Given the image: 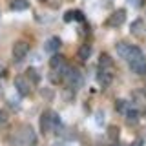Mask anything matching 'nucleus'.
<instances>
[{
	"instance_id": "obj_1",
	"label": "nucleus",
	"mask_w": 146,
	"mask_h": 146,
	"mask_svg": "<svg viewBox=\"0 0 146 146\" xmlns=\"http://www.w3.org/2000/svg\"><path fill=\"white\" fill-rule=\"evenodd\" d=\"M60 128V119L55 111H44L40 117V130L42 133H48L51 130H58Z\"/></svg>"
},
{
	"instance_id": "obj_2",
	"label": "nucleus",
	"mask_w": 146,
	"mask_h": 146,
	"mask_svg": "<svg viewBox=\"0 0 146 146\" xmlns=\"http://www.w3.org/2000/svg\"><path fill=\"white\" fill-rule=\"evenodd\" d=\"M117 53L121 55V58H124V60H131L137 55H141V49L135 48V46H131V44H128V42H119L117 44Z\"/></svg>"
},
{
	"instance_id": "obj_3",
	"label": "nucleus",
	"mask_w": 146,
	"mask_h": 146,
	"mask_svg": "<svg viewBox=\"0 0 146 146\" xmlns=\"http://www.w3.org/2000/svg\"><path fill=\"white\" fill-rule=\"evenodd\" d=\"M128 62H130V70L133 73H137V75H146V58H144L143 53L137 55L135 58H131Z\"/></svg>"
},
{
	"instance_id": "obj_4",
	"label": "nucleus",
	"mask_w": 146,
	"mask_h": 146,
	"mask_svg": "<svg viewBox=\"0 0 146 146\" xmlns=\"http://www.w3.org/2000/svg\"><path fill=\"white\" fill-rule=\"evenodd\" d=\"M64 80H66L71 88H79V86L82 84V75H80L79 70H73V68H70L68 73L64 75Z\"/></svg>"
},
{
	"instance_id": "obj_5",
	"label": "nucleus",
	"mask_w": 146,
	"mask_h": 146,
	"mask_svg": "<svg viewBox=\"0 0 146 146\" xmlns=\"http://www.w3.org/2000/svg\"><path fill=\"white\" fill-rule=\"evenodd\" d=\"M124 20H126V11H124V9H117L113 15H110V18L106 20V26H110V27H121Z\"/></svg>"
},
{
	"instance_id": "obj_6",
	"label": "nucleus",
	"mask_w": 146,
	"mask_h": 146,
	"mask_svg": "<svg viewBox=\"0 0 146 146\" xmlns=\"http://www.w3.org/2000/svg\"><path fill=\"white\" fill-rule=\"evenodd\" d=\"M27 51H29V44L24 42V40H18V42L13 44V57H15L17 60H22L27 55Z\"/></svg>"
},
{
	"instance_id": "obj_7",
	"label": "nucleus",
	"mask_w": 146,
	"mask_h": 146,
	"mask_svg": "<svg viewBox=\"0 0 146 146\" xmlns=\"http://www.w3.org/2000/svg\"><path fill=\"white\" fill-rule=\"evenodd\" d=\"M15 88L20 95H29V82L26 77H17L15 79Z\"/></svg>"
},
{
	"instance_id": "obj_8",
	"label": "nucleus",
	"mask_w": 146,
	"mask_h": 146,
	"mask_svg": "<svg viewBox=\"0 0 146 146\" xmlns=\"http://www.w3.org/2000/svg\"><path fill=\"white\" fill-rule=\"evenodd\" d=\"M58 48H60V38H58V36H51V38L46 42V51L48 53H57Z\"/></svg>"
},
{
	"instance_id": "obj_9",
	"label": "nucleus",
	"mask_w": 146,
	"mask_h": 146,
	"mask_svg": "<svg viewBox=\"0 0 146 146\" xmlns=\"http://www.w3.org/2000/svg\"><path fill=\"white\" fill-rule=\"evenodd\" d=\"M97 79H99V82L102 86H108L110 82H111V73H110V70H102V68H99Z\"/></svg>"
},
{
	"instance_id": "obj_10",
	"label": "nucleus",
	"mask_w": 146,
	"mask_h": 146,
	"mask_svg": "<svg viewBox=\"0 0 146 146\" xmlns=\"http://www.w3.org/2000/svg\"><path fill=\"white\" fill-rule=\"evenodd\" d=\"M130 29H131V33H133V35H137V36L144 35V22L141 20V18H137V20L133 22V24L130 26Z\"/></svg>"
},
{
	"instance_id": "obj_11",
	"label": "nucleus",
	"mask_w": 146,
	"mask_h": 146,
	"mask_svg": "<svg viewBox=\"0 0 146 146\" xmlns=\"http://www.w3.org/2000/svg\"><path fill=\"white\" fill-rule=\"evenodd\" d=\"M29 7V2L27 0H13L11 2V9L13 11H24V9Z\"/></svg>"
},
{
	"instance_id": "obj_12",
	"label": "nucleus",
	"mask_w": 146,
	"mask_h": 146,
	"mask_svg": "<svg viewBox=\"0 0 146 146\" xmlns=\"http://www.w3.org/2000/svg\"><path fill=\"white\" fill-rule=\"evenodd\" d=\"M111 66H113V62H111V58H110V55L102 53L100 58H99V68H102V70H110Z\"/></svg>"
},
{
	"instance_id": "obj_13",
	"label": "nucleus",
	"mask_w": 146,
	"mask_h": 146,
	"mask_svg": "<svg viewBox=\"0 0 146 146\" xmlns=\"http://www.w3.org/2000/svg\"><path fill=\"white\" fill-rule=\"evenodd\" d=\"M90 57H91V46H88V44L80 46L79 48V58L80 60H88Z\"/></svg>"
},
{
	"instance_id": "obj_14",
	"label": "nucleus",
	"mask_w": 146,
	"mask_h": 146,
	"mask_svg": "<svg viewBox=\"0 0 146 146\" xmlns=\"http://www.w3.org/2000/svg\"><path fill=\"white\" fill-rule=\"evenodd\" d=\"M64 64V57L62 55H57V53H53V57H51V60H49V66L53 68V70H58Z\"/></svg>"
},
{
	"instance_id": "obj_15",
	"label": "nucleus",
	"mask_w": 146,
	"mask_h": 146,
	"mask_svg": "<svg viewBox=\"0 0 146 146\" xmlns=\"http://www.w3.org/2000/svg\"><path fill=\"white\" fill-rule=\"evenodd\" d=\"M26 73H27V79H29L31 82H35V84L40 80V75H38V71H36L35 68H29V70H27Z\"/></svg>"
},
{
	"instance_id": "obj_16",
	"label": "nucleus",
	"mask_w": 146,
	"mask_h": 146,
	"mask_svg": "<svg viewBox=\"0 0 146 146\" xmlns=\"http://www.w3.org/2000/svg\"><path fill=\"white\" fill-rule=\"evenodd\" d=\"M115 108H117V111L126 113V111H128V102H126V100H122V99H119L117 104H115Z\"/></svg>"
},
{
	"instance_id": "obj_17",
	"label": "nucleus",
	"mask_w": 146,
	"mask_h": 146,
	"mask_svg": "<svg viewBox=\"0 0 146 146\" xmlns=\"http://www.w3.org/2000/svg\"><path fill=\"white\" fill-rule=\"evenodd\" d=\"M126 115H128V121H130V122H137V119H139V111H137V110H128Z\"/></svg>"
},
{
	"instance_id": "obj_18",
	"label": "nucleus",
	"mask_w": 146,
	"mask_h": 146,
	"mask_svg": "<svg viewBox=\"0 0 146 146\" xmlns=\"http://www.w3.org/2000/svg\"><path fill=\"white\" fill-rule=\"evenodd\" d=\"M108 135H110V139H111V141H115V139H117V135H119L117 126H110V128H108Z\"/></svg>"
},
{
	"instance_id": "obj_19",
	"label": "nucleus",
	"mask_w": 146,
	"mask_h": 146,
	"mask_svg": "<svg viewBox=\"0 0 146 146\" xmlns=\"http://www.w3.org/2000/svg\"><path fill=\"white\" fill-rule=\"evenodd\" d=\"M73 20H79V22H82V20H84V15H82L80 11H73Z\"/></svg>"
},
{
	"instance_id": "obj_20",
	"label": "nucleus",
	"mask_w": 146,
	"mask_h": 146,
	"mask_svg": "<svg viewBox=\"0 0 146 146\" xmlns=\"http://www.w3.org/2000/svg\"><path fill=\"white\" fill-rule=\"evenodd\" d=\"M64 20H66V22H71L73 20V11H68L66 15H64Z\"/></svg>"
},
{
	"instance_id": "obj_21",
	"label": "nucleus",
	"mask_w": 146,
	"mask_h": 146,
	"mask_svg": "<svg viewBox=\"0 0 146 146\" xmlns=\"http://www.w3.org/2000/svg\"><path fill=\"white\" fill-rule=\"evenodd\" d=\"M131 4L137 6V7H141V6H143V0H131Z\"/></svg>"
},
{
	"instance_id": "obj_22",
	"label": "nucleus",
	"mask_w": 146,
	"mask_h": 146,
	"mask_svg": "<svg viewBox=\"0 0 146 146\" xmlns=\"http://www.w3.org/2000/svg\"><path fill=\"white\" fill-rule=\"evenodd\" d=\"M4 121H6V115H4V113L0 111V122H4Z\"/></svg>"
},
{
	"instance_id": "obj_23",
	"label": "nucleus",
	"mask_w": 146,
	"mask_h": 146,
	"mask_svg": "<svg viewBox=\"0 0 146 146\" xmlns=\"http://www.w3.org/2000/svg\"><path fill=\"white\" fill-rule=\"evenodd\" d=\"M131 146H141V141H133V143H131Z\"/></svg>"
},
{
	"instance_id": "obj_24",
	"label": "nucleus",
	"mask_w": 146,
	"mask_h": 146,
	"mask_svg": "<svg viewBox=\"0 0 146 146\" xmlns=\"http://www.w3.org/2000/svg\"><path fill=\"white\" fill-rule=\"evenodd\" d=\"M0 75H4V68L2 66H0Z\"/></svg>"
}]
</instances>
